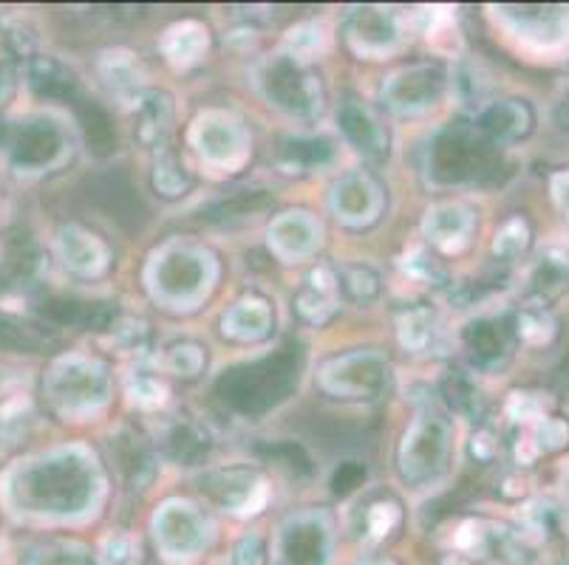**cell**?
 I'll return each instance as SVG.
<instances>
[{
	"label": "cell",
	"mask_w": 569,
	"mask_h": 565,
	"mask_svg": "<svg viewBox=\"0 0 569 565\" xmlns=\"http://www.w3.org/2000/svg\"><path fill=\"white\" fill-rule=\"evenodd\" d=\"M298 382V365L292 354H278L269 360L256 362V365L236 367L224 373L219 382V391L224 402L244 413H256L269 407V404L281 402L283 393Z\"/></svg>",
	"instance_id": "obj_1"
},
{
	"label": "cell",
	"mask_w": 569,
	"mask_h": 565,
	"mask_svg": "<svg viewBox=\"0 0 569 565\" xmlns=\"http://www.w3.org/2000/svg\"><path fill=\"white\" fill-rule=\"evenodd\" d=\"M490 139L479 131L453 128L445 131L431 148V175L437 181H470L493 168Z\"/></svg>",
	"instance_id": "obj_2"
},
{
	"label": "cell",
	"mask_w": 569,
	"mask_h": 565,
	"mask_svg": "<svg viewBox=\"0 0 569 565\" xmlns=\"http://www.w3.org/2000/svg\"><path fill=\"white\" fill-rule=\"evenodd\" d=\"M0 144L9 150V159L18 170L38 173L54 168L66 153V137L49 119H20V122L0 128Z\"/></svg>",
	"instance_id": "obj_3"
},
{
	"label": "cell",
	"mask_w": 569,
	"mask_h": 565,
	"mask_svg": "<svg viewBox=\"0 0 569 565\" xmlns=\"http://www.w3.org/2000/svg\"><path fill=\"white\" fill-rule=\"evenodd\" d=\"M261 85L267 97L276 102L278 108L298 117H309L320 108V91L315 85V77L301 71L287 57L269 60L261 71Z\"/></svg>",
	"instance_id": "obj_4"
},
{
	"label": "cell",
	"mask_w": 569,
	"mask_h": 565,
	"mask_svg": "<svg viewBox=\"0 0 569 565\" xmlns=\"http://www.w3.org/2000/svg\"><path fill=\"white\" fill-rule=\"evenodd\" d=\"M29 85L38 97L43 100H60L66 105L74 108L77 113L88 105V93L82 91L80 80L71 69H66L63 62L54 60V57H32L29 60Z\"/></svg>",
	"instance_id": "obj_5"
},
{
	"label": "cell",
	"mask_w": 569,
	"mask_h": 565,
	"mask_svg": "<svg viewBox=\"0 0 569 565\" xmlns=\"http://www.w3.org/2000/svg\"><path fill=\"white\" fill-rule=\"evenodd\" d=\"M38 314L49 325H71V329L102 331L111 325L113 311L108 303H91L69 294H46L38 303Z\"/></svg>",
	"instance_id": "obj_6"
},
{
	"label": "cell",
	"mask_w": 569,
	"mask_h": 565,
	"mask_svg": "<svg viewBox=\"0 0 569 565\" xmlns=\"http://www.w3.org/2000/svg\"><path fill=\"white\" fill-rule=\"evenodd\" d=\"M442 93V71L422 65L397 77L388 88V105L397 111H422L433 105Z\"/></svg>",
	"instance_id": "obj_7"
},
{
	"label": "cell",
	"mask_w": 569,
	"mask_h": 565,
	"mask_svg": "<svg viewBox=\"0 0 569 565\" xmlns=\"http://www.w3.org/2000/svg\"><path fill=\"white\" fill-rule=\"evenodd\" d=\"M340 128L349 137V142L375 162H382L388 155V133L382 131L375 113L360 102L351 100L340 108Z\"/></svg>",
	"instance_id": "obj_8"
},
{
	"label": "cell",
	"mask_w": 569,
	"mask_h": 565,
	"mask_svg": "<svg viewBox=\"0 0 569 565\" xmlns=\"http://www.w3.org/2000/svg\"><path fill=\"white\" fill-rule=\"evenodd\" d=\"M530 108L516 100H505L493 102V105H488L479 113L476 131L482 133L485 139H493V142H510V139H519L521 133L530 131Z\"/></svg>",
	"instance_id": "obj_9"
},
{
	"label": "cell",
	"mask_w": 569,
	"mask_h": 565,
	"mask_svg": "<svg viewBox=\"0 0 569 565\" xmlns=\"http://www.w3.org/2000/svg\"><path fill=\"white\" fill-rule=\"evenodd\" d=\"M468 351L482 367H501L510 356V331L496 320H479L465 331Z\"/></svg>",
	"instance_id": "obj_10"
},
{
	"label": "cell",
	"mask_w": 569,
	"mask_h": 565,
	"mask_svg": "<svg viewBox=\"0 0 569 565\" xmlns=\"http://www.w3.org/2000/svg\"><path fill=\"white\" fill-rule=\"evenodd\" d=\"M162 447L179 464H196L210 453V435L190 418H173L168 427L162 430Z\"/></svg>",
	"instance_id": "obj_11"
},
{
	"label": "cell",
	"mask_w": 569,
	"mask_h": 565,
	"mask_svg": "<svg viewBox=\"0 0 569 565\" xmlns=\"http://www.w3.org/2000/svg\"><path fill=\"white\" fill-rule=\"evenodd\" d=\"M113 464L126 475L128 484L144 486L153 478V455L133 433H119L111 442Z\"/></svg>",
	"instance_id": "obj_12"
},
{
	"label": "cell",
	"mask_w": 569,
	"mask_h": 565,
	"mask_svg": "<svg viewBox=\"0 0 569 565\" xmlns=\"http://www.w3.org/2000/svg\"><path fill=\"white\" fill-rule=\"evenodd\" d=\"M519 20L530 31L527 38H538L545 43H561L569 38V9L567 7H525L513 9Z\"/></svg>",
	"instance_id": "obj_13"
},
{
	"label": "cell",
	"mask_w": 569,
	"mask_h": 565,
	"mask_svg": "<svg viewBox=\"0 0 569 565\" xmlns=\"http://www.w3.org/2000/svg\"><path fill=\"white\" fill-rule=\"evenodd\" d=\"M332 159V144L326 139H287L278 150V162L287 173H303V170L320 168Z\"/></svg>",
	"instance_id": "obj_14"
},
{
	"label": "cell",
	"mask_w": 569,
	"mask_h": 565,
	"mask_svg": "<svg viewBox=\"0 0 569 565\" xmlns=\"http://www.w3.org/2000/svg\"><path fill=\"white\" fill-rule=\"evenodd\" d=\"M567 278H569V258L558 255V252H550V255L541 258V261L536 263V269H532L527 294H530L538 305H545L547 300H552L558 292H561Z\"/></svg>",
	"instance_id": "obj_15"
},
{
	"label": "cell",
	"mask_w": 569,
	"mask_h": 565,
	"mask_svg": "<svg viewBox=\"0 0 569 565\" xmlns=\"http://www.w3.org/2000/svg\"><path fill=\"white\" fill-rule=\"evenodd\" d=\"M256 475L244 473V470H230V473H213L201 481V490H207L213 497L224 501L230 506H241L250 501V492L258 490Z\"/></svg>",
	"instance_id": "obj_16"
},
{
	"label": "cell",
	"mask_w": 569,
	"mask_h": 565,
	"mask_svg": "<svg viewBox=\"0 0 569 565\" xmlns=\"http://www.w3.org/2000/svg\"><path fill=\"white\" fill-rule=\"evenodd\" d=\"M49 331H38L34 325H26L9 311H0V349L7 351H38L49 342Z\"/></svg>",
	"instance_id": "obj_17"
},
{
	"label": "cell",
	"mask_w": 569,
	"mask_h": 565,
	"mask_svg": "<svg viewBox=\"0 0 569 565\" xmlns=\"http://www.w3.org/2000/svg\"><path fill=\"white\" fill-rule=\"evenodd\" d=\"M170 131V102L164 93H151L139 105V139L142 142H159Z\"/></svg>",
	"instance_id": "obj_18"
},
{
	"label": "cell",
	"mask_w": 569,
	"mask_h": 565,
	"mask_svg": "<svg viewBox=\"0 0 569 565\" xmlns=\"http://www.w3.org/2000/svg\"><path fill=\"white\" fill-rule=\"evenodd\" d=\"M397 34V26H395V18L386 12H380V9H363V12L357 14V26H355V38L363 40L366 49H382V46H388L391 40H395Z\"/></svg>",
	"instance_id": "obj_19"
},
{
	"label": "cell",
	"mask_w": 569,
	"mask_h": 565,
	"mask_svg": "<svg viewBox=\"0 0 569 565\" xmlns=\"http://www.w3.org/2000/svg\"><path fill=\"white\" fill-rule=\"evenodd\" d=\"M269 204V199L263 193H241V195H232V199H221L213 201V204L201 210V215L207 221H236V218H247V215H256L258 210Z\"/></svg>",
	"instance_id": "obj_20"
},
{
	"label": "cell",
	"mask_w": 569,
	"mask_h": 565,
	"mask_svg": "<svg viewBox=\"0 0 569 565\" xmlns=\"http://www.w3.org/2000/svg\"><path fill=\"white\" fill-rule=\"evenodd\" d=\"M445 396H448V402H451L457 411L468 413V416H479L485 407L482 393L476 391L473 382L465 380V376H451V380L445 382Z\"/></svg>",
	"instance_id": "obj_21"
},
{
	"label": "cell",
	"mask_w": 569,
	"mask_h": 565,
	"mask_svg": "<svg viewBox=\"0 0 569 565\" xmlns=\"http://www.w3.org/2000/svg\"><path fill=\"white\" fill-rule=\"evenodd\" d=\"M63 255H66V263H71L74 269H80V272H94V266H91V252H100V246H97L94 241L88 235H82V232L77 230H63Z\"/></svg>",
	"instance_id": "obj_22"
},
{
	"label": "cell",
	"mask_w": 569,
	"mask_h": 565,
	"mask_svg": "<svg viewBox=\"0 0 569 565\" xmlns=\"http://www.w3.org/2000/svg\"><path fill=\"white\" fill-rule=\"evenodd\" d=\"M343 289L351 300L357 303H369V300L377 297L380 292V280L371 269L366 266H349L343 269Z\"/></svg>",
	"instance_id": "obj_23"
},
{
	"label": "cell",
	"mask_w": 569,
	"mask_h": 565,
	"mask_svg": "<svg viewBox=\"0 0 569 565\" xmlns=\"http://www.w3.org/2000/svg\"><path fill=\"white\" fill-rule=\"evenodd\" d=\"M261 453L267 458H272L276 464L287 466L289 473H298V475H307L312 466H309L307 453H303L298 444H272V447H261Z\"/></svg>",
	"instance_id": "obj_24"
},
{
	"label": "cell",
	"mask_w": 569,
	"mask_h": 565,
	"mask_svg": "<svg viewBox=\"0 0 569 565\" xmlns=\"http://www.w3.org/2000/svg\"><path fill=\"white\" fill-rule=\"evenodd\" d=\"M527 249V226L525 221H510L496 238V255L516 258Z\"/></svg>",
	"instance_id": "obj_25"
},
{
	"label": "cell",
	"mask_w": 569,
	"mask_h": 565,
	"mask_svg": "<svg viewBox=\"0 0 569 565\" xmlns=\"http://www.w3.org/2000/svg\"><path fill=\"white\" fill-rule=\"evenodd\" d=\"M569 444V424L561 418H545L538 424V447L541 450H561Z\"/></svg>",
	"instance_id": "obj_26"
},
{
	"label": "cell",
	"mask_w": 569,
	"mask_h": 565,
	"mask_svg": "<svg viewBox=\"0 0 569 565\" xmlns=\"http://www.w3.org/2000/svg\"><path fill=\"white\" fill-rule=\"evenodd\" d=\"M184 184H188V179H184L182 168L176 164L173 155H168L162 164H157V186L164 195H179Z\"/></svg>",
	"instance_id": "obj_27"
},
{
	"label": "cell",
	"mask_w": 569,
	"mask_h": 565,
	"mask_svg": "<svg viewBox=\"0 0 569 565\" xmlns=\"http://www.w3.org/2000/svg\"><path fill=\"white\" fill-rule=\"evenodd\" d=\"M29 565H86V559L69 546H49L40 548V554H32Z\"/></svg>",
	"instance_id": "obj_28"
},
{
	"label": "cell",
	"mask_w": 569,
	"mask_h": 565,
	"mask_svg": "<svg viewBox=\"0 0 569 565\" xmlns=\"http://www.w3.org/2000/svg\"><path fill=\"white\" fill-rule=\"evenodd\" d=\"M232 565H267V546H263L261 537L252 535L238 543Z\"/></svg>",
	"instance_id": "obj_29"
},
{
	"label": "cell",
	"mask_w": 569,
	"mask_h": 565,
	"mask_svg": "<svg viewBox=\"0 0 569 565\" xmlns=\"http://www.w3.org/2000/svg\"><path fill=\"white\" fill-rule=\"evenodd\" d=\"M201 365V354L196 345H182V349L170 351V367L176 373H184V376H193Z\"/></svg>",
	"instance_id": "obj_30"
},
{
	"label": "cell",
	"mask_w": 569,
	"mask_h": 565,
	"mask_svg": "<svg viewBox=\"0 0 569 565\" xmlns=\"http://www.w3.org/2000/svg\"><path fill=\"white\" fill-rule=\"evenodd\" d=\"M108 563L111 565H137V548L128 541L108 543Z\"/></svg>",
	"instance_id": "obj_31"
},
{
	"label": "cell",
	"mask_w": 569,
	"mask_h": 565,
	"mask_svg": "<svg viewBox=\"0 0 569 565\" xmlns=\"http://www.w3.org/2000/svg\"><path fill=\"white\" fill-rule=\"evenodd\" d=\"M366 478V470L357 464H346L338 475H335V490L338 492H349L351 486H357L360 481Z\"/></svg>",
	"instance_id": "obj_32"
},
{
	"label": "cell",
	"mask_w": 569,
	"mask_h": 565,
	"mask_svg": "<svg viewBox=\"0 0 569 565\" xmlns=\"http://www.w3.org/2000/svg\"><path fill=\"white\" fill-rule=\"evenodd\" d=\"M556 199H558V204H561V210L567 212V218H569V173L558 175V179H556Z\"/></svg>",
	"instance_id": "obj_33"
},
{
	"label": "cell",
	"mask_w": 569,
	"mask_h": 565,
	"mask_svg": "<svg viewBox=\"0 0 569 565\" xmlns=\"http://www.w3.org/2000/svg\"><path fill=\"white\" fill-rule=\"evenodd\" d=\"M7 91H9V71H7V65L0 62V100L7 97Z\"/></svg>",
	"instance_id": "obj_34"
}]
</instances>
